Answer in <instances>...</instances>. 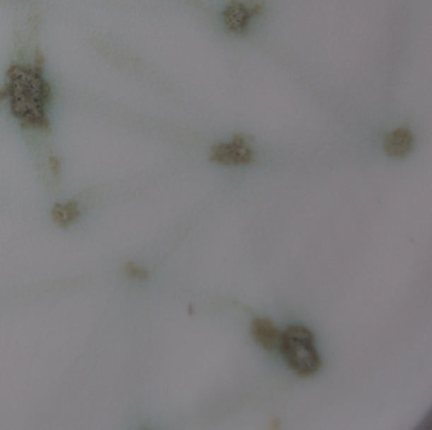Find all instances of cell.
<instances>
[{"mask_svg": "<svg viewBox=\"0 0 432 430\" xmlns=\"http://www.w3.org/2000/svg\"><path fill=\"white\" fill-rule=\"evenodd\" d=\"M254 151L244 136H235L228 143H218L214 145L209 160L212 162L227 166L249 165L252 162Z\"/></svg>", "mask_w": 432, "mask_h": 430, "instance_id": "3957f363", "label": "cell"}, {"mask_svg": "<svg viewBox=\"0 0 432 430\" xmlns=\"http://www.w3.org/2000/svg\"><path fill=\"white\" fill-rule=\"evenodd\" d=\"M279 351L300 377L315 375L321 369L322 361L315 347V335L303 326H292L283 332Z\"/></svg>", "mask_w": 432, "mask_h": 430, "instance_id": "7a4b0ae2", "label": "cell"}, {"mask_svg": "<svg viewBox=\"0 0 432 430\" xmlns=\"http://www.w3.org/2000/svg\"><path fill=\"white\" fill-rule=\"evenodd\" d=\"M6 97H8V91H6V85H4L0 89V104H1V102H4Z\"/></svg>", "mask_w": 432, "mask_h": 430, "instance_id": "30bf717a", "label": "cell"}, {"mask_svg": "<svg viewBox=\"0 0 432 430\" xmlns=\"http://www.w3.org/2000/svg\"><path fill=\"white\" fill-rule=\"evenodd\" d=\"M11 110L21 127L49 131L46 109L52 99L51 86L43 79L42 67L12 65L6 73Z\"/></svg>", "mask_w": 432, "mask_h": 430, "instance_id": "6da1fadb", "label": "cell"}, {"mask_svg": "<svg viewBox=\"0 0 432 430\" xmlns=\"http://www.w3.org/2000/svg\"><path fill=\"white\" fill-rule=\"evenodd\" d=\"M124 271L128 276H131L134 279L146 280L148 277L146 270H144L142 267L137 266L136 263H132V262H128L127 265L124 266Z\"/></svg>", "mask_w": 432, "mask_h": 430, "instance_id": "ba28073f", "label": "cell"}, {"mask_svg": "<svg viewBox=\"0 0 432 430\" xmlns=\"http://www.w3.org/2000/svg\"><path fill=\"white\" fill-rule=\"evenodd\" d=\"M79 206L76 201H67L65 204H55L51 210V217L56 225L67 227L79 218Z\"/></svg>", "mask_w": 432, "mask_h": 430, "instance_id": "52a82bcc", "label": "cell"}, {"mask_svg": "<svg viewBox=\"0 0 432 430\" xmlns=\"http://www.w3.org/2000/svg\"><path fill=\"white\" fill-rule=\"evenodd\" d=\"M264 11V6L256 3L252 6H246L243 1L232 0L223 11V20H225L227 30H231L236 35H244L249 28L250 20L260 16Z\"/></svg>", "mask_w": 432, "mask_h": 430, "instance_id": "277c9868", "label": "cell"}, {"mask_svg": "<svg viewBox=\"0 0 432 430\" xmlns=\"http://www.w3.org/2000/svg\"><path fill=\"white\" fill-rule=\"evenodd\" d=\"M281 334L279 328L267 318H256L251 324V335L267 351H279Z\"/></svg>", "mask_w": 432, "mask_h": 430, "instance_id": "5b68a950", "label": "cell"}, {"mask_svg": "<svg viewBox=\"0 0 432 430\" xmlns=\"http://www.w3.org/2000/svg\"><path fill=\"white\" fill-rule=\"evenodd\" d=\"M414 147V134L407 128H397L387 134L384 141V148L388 156L404 157Z\"/></svg>", "mask_w": 432, "mask_h": 430, "instance_id": "8992f818", "label": "cell"}, {"mask_svg": "<svg viewBox=\"0 0 432 430\" xmlns=\"http://www.w3.org/2000/svg\"><path fill=\"white\" fill-rule=\"evenodd\" d=\"M49 167H51V171L54 172V175L59 176V174H60V160L56 156H51L49 157Z\"/></svg>", "mask_w": 432, "mask_h": 430, "instance_id": "9c48e42d", "label": "cell"}]
</instances>
